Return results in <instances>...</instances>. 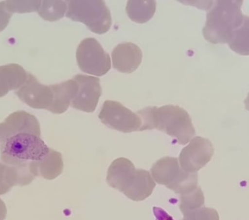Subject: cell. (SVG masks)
I'll return each mask as SVG.
<instances>
[{
	"label": "cell",
	"instance_id": "obj_20",
	"mask_svg": "<svg viewBox=\"0 0 249 220\" xmlns=\"http://www.w3.org/2000/svg\"><path fill=\"white\" fill-rule=\"evenodd\" d=\"M228 44L236 54L249 55V16H244L242 23L233 32Z\"/></svg>",
	"mask_w": 249,
	"mask_h": 220
},
{
	"label": "cell",
	"instance_id": "obj_16",
	"mask_svg": "<svg viewBox=\"0 0 249 220\" xmlns=\"http://www.w3.org/2000/svg\"><path fill=\"white\" fill-rule=\"evenodd\" d=\"M136 171V168L130 160L118 158L112 163L108 169L107 182L112 188L123 192Z\"/></svg>",
	"mask_w": 249,
	"mask_h": 220
},
{
	"label": "cell",
	"instance_id": "obj_9",
	"mask_svg": "<svg viewBox=\"0 0 249 220\" xmlns=\"http://www.w3.org/2000/svg\"><path fill=\"white\" fill-rule=\"evenodd\" d=\"M73 80L77 83L78 91L71 102L73 108L86 112H93L102 94L100 80L92 76L77 74Z\"/></svg>",
	"mask_w": 249,
	"mask_h": 220
},
{
	"label": "cell",
	"instance_id": "obj_1",
	"mask_svg": "<svg viewBox=\"0 0 249 220\" xmlns=\"http://www.w3.org/2000/svg\"><path fill=\"white\" fill-rule=\"evenodd\" d=\"M137 114L142 119L140 131L157 129L175 138L181 145H187L196 135L190 114L180 107H149L139 110Z\"/></svg>",
	"mask_w": 249,
	"mask_h": 220
},
{
	"label": "cell",
	"instance_id": "obj_2",
	"mask_svg": "<svg viewBox=\"0 0 249 220\" xmlns=\"http://www.w3.org/2000/svg\"><path fill=\"white\" fill-rule=\"evenodd\" d=\"M51 149L40 136L30 133H18L0 143L1 161L7 165L27 170L36 178L37 166Z\"/></svg>",
	"mask_w": 249,
	"mask_h": 220
},
{
	"label": "cell",
	"instance_id": "obj_15",
	"mask_svg": "<svg viewBox=\"0 0 249 220\" xmlns=\"http://www.w3.org/2000/svg\"><path fill=\"white\" fill-rule=\"evenodd\" d=\"M35 177L27 170L0 162V196L10 191L14 186H26Z\"/></svg>",
	"mask_w": 249,
	"mask_h": 220
},
{
	"label": "cell",
	"instance_id": "obj_3",
	"mask_svg": "<svg viewBox=\"0 0 249 220\" xmlns=\"http://www.w3.org/2000/svg\"><path fill=\"white\" fill-rule=\"evenodd\" d=\"M244 1L221 0L213 1L208 12L203 35L212 44L228 43L233 32L241 26L244 16L241 11Z\"/></svg>",
	"mask_w": 249,
	"mask_h": 220
},
{
	"label": "cell",
	"instance_id": "obj_10",
	"mask_svg": "<svg viewBox=\"0 0 249 220\" xmlns=\"http://www.w3.org/2000/svg\"><path fill=\"white\" fill-rule=\"evenodd\" d=\"M18 97L34 109H49L53 102L51 86L39 83L33 74L28 73L27 80L21 88L16 91Z\"/></svg>",
	"mask_w": 249,
	"mask_h": 220
},
{
	"label": "cell",
	"instance_id": "obj_8",
	"mask_svg": "<svg viewBox=\"0 0 249 220\" xmlns=\"http://www.w3.org/2000/svg\"><path fill=\"white\" fill-rule=\"evenodd\" d=\"M214 148L209 139L196 136L181 150L178 158L180 166L189 173H197L212 160Z\"/></svg>",
	"mask_w": 249,
	"mask_h": 220
},
{
	"label": "cell",
	"instance_id": "obj_12",
	"mask_svg": "<svg viewBox=\"0 0 249 220\" xmlns=\"http://www.w3.org/2000/svg\"><path fill=\"white\" fill-rule=\"evenodd\" d=\"M142 51L136 44L124 42L119 44L112 53V64L115 70L123 73L136 71L142 61Z\"/></svg>",
	"mask_w": 249,
	"mask_h": 220
},
{
	"label": "cell",
	"instance_id": "obj_7",
	"mask_svg": "<svg viewBox=\"0 0 249 220\" xmlns=\"http://www.w3.org/2000/svg\"><path fill=\"white\" fill-rule=\"evenodd\" d=\"M99 117L107 127L123 133L140 131L142 127V119L139 114L115 101H106Z\"/></svg>",
	"mask_w": 249,
	"mask_h": 220
},
{
	"label": "cell",
	"instance_id": "obj_18",
	"mask_svg": "<svg viewBox=\"0 0 249 220\" xmlns=\"http://www.w3.org/2000/svg\"><path fill=\"white\" fill-rule=\"evenodd\" d=\"M64 169V161L60 152L51 149L45 159L37 166L38 177L47 180H55L61 175Z\"/></svg>",
	"mask_w": 249,
	"mask_h": 220
},
{
	"label": "cell",
	"instance_id": "obj_24",
	"mask_svg": "<svg viewBox=\"0 0 249 220\" xmlns=\"http://www.w3.org/2000/svg\"><path fill=\"white\" fill-rule=\"evenodd\" d=\"M182 220H219V216L216 209L203 206L184 214Z\"/></svg>",
	"mask_w": 249,
	"mask_h": 220
},
{
	"label": "cell",
	"instance_id": "obj_6",
	"mask_svg": "<svg viewBox=\"0 0 249 220\" xmlns=\"http://www.w3.org/2000/svg\"><path fill=\"white\" fill-rule=\"evenodd\" d=\"M77 62L81 71L92 75H105L111 69V58L94 38L83 39L76 52Z\"/></svg>",
	"mask_w": 249,
	"mask_h": 220
},
{
	"label": "cell",
	"instance_id": "obj_27",
	"mask_svg": "<svg viewBox=\"0 0 249 220\" xmlns=\"http://www.w3.org/2000/svg\"><path fill=\"white\" fill-rule=\"evenodd\" d=\"M7 207L5 203L1 199H0V220H4L7 216Z\"/></svg>",
	"mask_w": 249,
	"mask_h": 220
},
{
	"label": "cell",
	"instance_id": "obj_23",
	"mask_svg": "<svg viewBox=\"0 0 249 220\" xmlns=\"http://www.w3.org/2000/svg\"><path fill=\"white\" fill-rule=\"evenodd\" d=\"M5 3L12 13H24L38 12L41 1H5Z\"/></svg>",
	"mask_w": 249,
	"mask_h": 220
},
{
	"label": "cell",
	"instance_id": "obj_13",
	"mask_svg": "<svg viewBox=\"0 0 249 220\" xmlns=\"http://www.w3.org/2000/svg\"><path fill=\"white\" fill-rule=\"evenodd\" d=\"M155 186V180L149 171L136 169L122 193L134 202H142L152 195Z\"/></svg>",
	"mask_w": 249,
	"mask_h": 220
},
{
	"label": "cell",
	"instance_id": "obj_5",
	"mask_svg": "<svg viewBox=\"0 0 249 220\" xmlns=\"http://www.w3.org/2000/svg\"><path fill=\"white\" fill-rule=\"evenodd\" d=\"M67 6V17L84 23L93 33L103 35L110 29L112 16L105 1L71 0Z\"/></svg>",
	"mask_w": 249,
	"mask_h": 220
},
{
	"label": "cell",
	"instance_id": "obj_22",
	"mask_svg": "<svg viewBox=\"0 0 249 220\" xmlns=\"http://www.w3.org/2000/svg\"><path fill=\"white\" fill-rule=\"evenodd\" d=\"M204 194L200 187L186 194L180 195L179 208L183 215L204 206Z\"/></svg>",
	"mask_w": 249,
	"mask_h": 220
},
{
	"label": "cell",
	"instance_id": "obj_11",
	"mask_svg": "<svg viewBox=\"0 0 249 220\" xmlns=\"http://www.w3.org/2000/svg\"><path fill=\"white\" fill-rule=\"evenodd\" d=\"M22 133L40 136V125L33 114L24 111H15L0 123V143L10 136Z\"/></svg>",
	"mask_w": 249,
	"mask_h": 220
},
{
	"label": "cell",
	"instance_id": "obj_19",
	"mask_svg": "<svg viewBox=\"0 0 249 220\" xmlns=\"http://www.w3.org/2000/svg\"><path fill=\"white\" fill-rule=\"evenodd\" d=\"M126 13L129 18L138 23L149 21L155 13V1H127Z\"/></svg>",
	"mask_w": 249,
	"mask_h": 220
},
{
	"label": "cell",
	"instance_id": "obj_25",
	"mask_svg": "<svg viewBox=\"0 0 249 220\" xmlns=\"http://www.w3.org/2000/svg\"><path fill=\"white\" fill-rule=\"evenodd\" d=\"M12 15L13 13L7 8L5 1H0V32L7 27Z\"/></svg>",
	"mask_w": 249,
	"mask_h": 220
},
{
	"label": "cell",
	"instance_id": "obj_26",
	"mask_svg": "<svg viewBox=\"0 0 249 220\" xmlns=\"http://www.w3.org/2000/svg\"><path fill=\"white\" fill-rule=\"evenodd\" d=\"M153 212L157 220H174L168 213H166L163 209H161V208H154Z\"/></svg>",
	"mask_w": 249,
	"mask_h": 220
},
{
	"label": "cell",
	"instance_id": "obj_21",
	"mask_svg": "<svg viewBox=\"0 0 249 220\" xmlns=\"http://www.w3.org/2000/svg\"><path fill=\"white\" fill-rule=\"evenodd\" d=\"M67 11V1H41L38 13L44 20L53 22L64 17Z\"/></svg>",
	"mask_w": 249,
	"mask_h": 220
},
{
	"label": "cell",
	"instance_id": "obj_17",
	"mask_svg": "<svg viewBox=\"0 0 249 220\" xmlns=\"http://www.w3.org/2000/svg\"><path fill=\"white\" fill-rule=\"evenodd\" d=\"M28 73L21 66L10 64L0 67V98L13 90H18L26 82Z\"/></svg>",
	"mask_w": 249,
	"mask_h": 220
},
{
	"label": "cell",
	"instance_id": "obj_28",
	"mask_svg": "<svg viewBox=\"0 0 249 220\" xmlns=\"http://www.w3.org/2000/svg\"><path fill=\"white\" fill-rule=\"evenodd\" d=\"M244 103H245L246 109L249 111V93L248 96H247V99L244 101Z\"/></svg>",
	"mask_w": 249,
	"mask_h": 220
},
{
	"label": "cell",
	"instance_id": "obj_4",
	"mask_svg": "<svg viewBox=\"0 0 249 220\" xmlns=\"http://www.w3.org/2000/svg\"><path fill=\"white\" fill-rule=\"evenodd\" d=\"M151 175L157 183L180 195L190 193L198 187L197 173L184 171L178 159L172 157L158 160L151 168Z\"/></svg>",
	"mask_w": 249,
	"mask_h": 220
},
{
	"label": "cell",
	"instance_id": "obj_14",
	"mask_svg": "<svg viewBox=\"0 0 249 220\" xmlns=\"http://www.w3.org/2000/svg\"><path fill=\"white\" fill-rule=\"evenodd\" d=\"M53 102L48 111L55 114H62L68 110L78 91L77 83L74 80H67L59 84L51 85Z\"/></svg>",
	"mask_w": 249,
	"mask_h": 220
}]
</instances>
